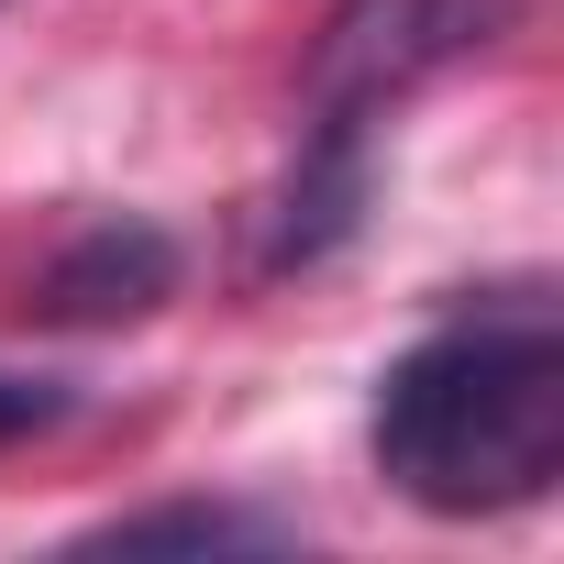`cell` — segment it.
<instances>
[{
    "instance_id": "cell-1",
    "label": "cell",
    "mask_w": 564,
    "mask_h": 564,
    "mask_svg": "<svg viewBox=\"0 0 564 564\" xmlns=\"http://www.w3.org/2000/svg\"><path fill=\"white\" fill-rule=\"evenodd\" d=\"M377 476L432 520L531 509L564 476V322L542 300H476L421 333L366 410Z\"/></svg>"
},
{
    "instance_id": "cell-2",
    "label": "cell",
    "mask_w": 564,
    "mask_h": 564,
    "mask_svg": "<svg viewBox=\"0 0 564 564\" xmlns=\"http://www.w3.org/2000/svg\"><path fill=\"white\" fill-rule=\"evenodd\" d=\"M476 34L465 0H344L311 45V122H388L454 45Z\"/></svg>"
},
{
    "instance_id": "cell-3",
    "label": "cell",
    "mask_w": 564,
    "mask_h": 564,
    "mask_svg": "<svg viewBox=\"0 0 564 564\" xmlns=\"http://www.w3.org/2000/svg\"><path fill=\"white\" fill-rule=\"evenodd\" d=\"M177 232L166 221H133V210H111V221H89V232H67L45 265H34V322H56V333H111V322H144V311H166L177 300Z\"/></svg>"
},
{
    "instance_id": "cell-4",
    "label": "cell",
    "mask_w": 564,
    "mask_h": 564,
    "mask_svg": "<svg viewBox=\"0 0 564 564\" xmlns=\"http://www.w3.org/2000/svg\"><path fill=\"white\" fill-rule=\"evenodd\" d=\"M377 199V133L366 122H300V166L276 177L265 221H254V276H300V265H333L355 243Z\"/></svg>"
},
{
    "instance_id": "cell-5",
    "label": "cell",
    "mask_w": 564,
    "mask_h": 564,
    "mask_svg": "<svg viewBox=\"0 0 564 564\" xmlns=\"http://www.w3.org/2000/svg\"><path fill=\"white\" fill-rule=\"evenodd\" d=\"M100 542H122V553H144V542H289V520H265V509H221V498H177V509H122V520H100Z\"/></svg>"
},
{
    "instance_id": "cell-6",
    "label": "cell",
    "mask_w": 564,
    "mask_h": 564,
    "mask_svg": "<svg viewBox=\"0 0 564 564\" xmlns=\"http://www.w3.org/2000/svg\"><path fill=\"white\" fill-rule=\"evenodd\" d=\"M67 410H78V388H67V377H23V366H0V454L34 443V432H56Z\"/></svg>"
}]
</instances>
